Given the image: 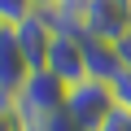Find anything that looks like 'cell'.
<instances>
[{"mask_svg":"<svg viewBox=\"0 0 131 131\" xmlns=\"http://www.w3.org/2000/svg\"><path fill=\"white\" fill-rule=\"evenodd\" d=\"M114 92H118V105H127V109H131V66H127V70H118Z\"/></svg>","mask_w":131,"mask_h":131,"instance_id":"obj_10","label":"cell"},{"mask_svg":"<svg viewBox=\"0 0 131 131\" xmlns=\"http://www.w3.org/2000/svg\"><path fill=\"white\" fill-rule=\"evenodd\" d=\"M31 74H35V70H31V61L22 57L13 31L0 26V109H13V101L22 96V88H26Z\"/></svg>","mask_w":131,"mask_h":131,"instance_id":"obj_5","label":"cell"},{"mask_svg":"<svg viewBox=\"0 0 131 131\" xmlns=\"http://www.w3.org/2000/svg\"><path fill=\"white\" fill-rule=\"evenodd\" d=\"M61 5H66V0H35V9H44V13H57Z\"/></svg>","mask_w":131,"mask_h":131,"instance_id":"obj_12","label":"cell"},{"mask_svg":"<svg viewBox=\"0 0 131 131\" xmlns=\"http://www.w3.org/2000/svg\"><path fill=\"white\" fill-rule=\"evenodd\" d=\"M9 118H13V114H9ZM18 131H39V127H22V122H18Z\"/></svg>","mask_w":131,"mask_h":131,"instance_id":"obj_13","label":"cell"},{"mask_svg":"<svg viewBox=\"0 0 131 131\" xmlns=\"http://www.w3.org/2000/svg\"><path fill=\"white\" fill-rule=\"evenodd\" d=\"M35 13V0H0V26H18Z\"/></svg>","mask_w":131,"mask_h":131,"instance_id":"obj_8","label":"cell"},{"mask_svg":"<svg viewBox=\"0 0 131 131\" xmlns=\"http://www.w3.org/2000/svg\"><path fill=\"white\" fill-rule=\"evenodd\" d=\"M66 96H70V88H66L52 70H35L26 79L22 96L13 101V109H0V114H13L22 127H44L57 114H66Z\"/></svg>","mask_w":131,"mask_h":131,"instance_id":"obj_1","label":"cell"},{"mask_svg":"<svg viewBox=\"0 0 131 131\" xmlns=\"http://www.w3.org/2000/svg\"><path fill=\"white\" fill-rule=\"evenodd\" d=\"M131 31V0H83V35L118 44Z\"/></svg>","mask_w":131,"mask_h":131,"instance_id":"obj_3","label":"cell"},{"mask_svg":"<svg viewBox=\"0 0 131 131\" xmlns=\"http://www.w3.org/2000/svg\"><path fill=\"white\" fill-rule=\"evenodd\" d=\"M44 70H52L66 88H74L88 79V52H83V35H70V31H57L52 39V52H48V66Z\"/></svg>","mask_w":131,"mask_h":131,"instance_id":"obj_6","label":"cell"},{"mask_svg":"<svg viewBox=\"0 0 131 131\" xmlns=\"http://www.w3.org/2000/svg\"><path fill=\"white\" fill-rule=\"evenodd\" d=\"M83 52H88V79H118L122 61H118V48L109 39H96V35H83Z\"/></svg>","mask_w":131,"mask_h":131,"instance_id":"obj_7","label":"cell"},{"mask_svg":"<svg viewBox=\"0 0 131 131\" xmlns=\"http://www.w3.org/2000/svg\"><path fill=\"white\" fill-rule=\"evenodd\" d=\"M114 48H118V61H122V70H127V66H131V31H127V35H122Z\"/></svg>","mask_w":131,"mask_h":131,"instance_id":"obj_11","label":"cell"},{"mask_svg":"<svg viewBox=\"0 0 131 131\" xmlns=\"http://www.w3.org/2000/svg\"><path fill=\"white\" fill-rule=\"evenodd\" d=\"M9 31H13L22 57L31 61V70H44V66H48V52H52V39H57V22H52V13L35 9L31 18H22V22L9 26Z\"/></svg>","mask_w":131,"mask_h":131,"instance_id":"obj_4","label":"cell"},{"mask_svg":"<svg viewBox=\"0 0 131 131\" xmlns=\"http://www.w3.org/2000/svg\"><path fill=\"white\" fill-rule=\"evenodd\" d=\"M96 131H131V109H127V105H118V109H114Z\"/></svg>","mask_w":131,"mask_h":131,"instance_id":"obj_9","label":"cell"},{"mask_svg":"<svg viewBox=\"0 0 131 131\" xmlns=\"http://www.w3.org/2000/svg\"><path fill=\"white\" fill-rule=\"evenodd\" d=\"M114 109H118V92H114L109 79H83L66 96V114H70V122L79 131H96Z\"/></svg>","mask_w":131,"mask_h":131,"instance_id":"obj_2","label":"cell"}]
</instances>
